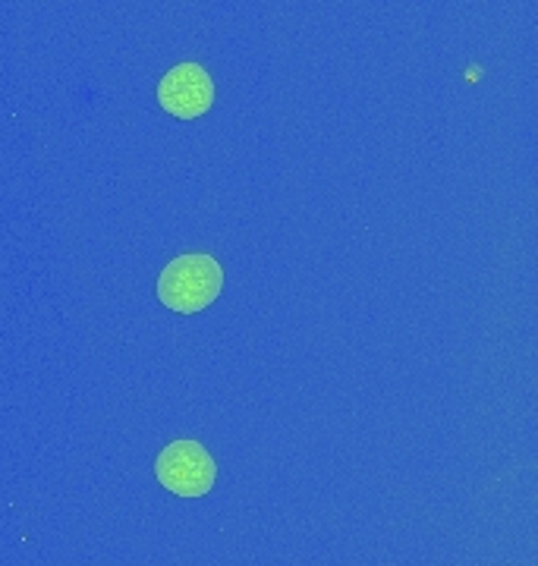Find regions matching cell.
Segmentation results:
<instances>
[{
  "instance_id": "obj_3",
  "label": "cell",
  "mask_w": 538,
  "mask_h": 566,
  "mask_svg": "<svg viewBox=\"0 0 538 566\" xmlns=\"http://www.w3.org/2000/svg\"><path fill=\"white\" fill-rule=\"evenodd\" d=\"M158 102L167 114H174L179 120H193L211 111L215 82L201 63H177L158 82Z\"/></svg>"
},
{
  "instance_id": "obj_2",
  "label": "cell",
  "mask_w": 538,
  "mask_h": 566,
  "mask_svg": "<svg viewBox=\"0 0 538 566\" xmlns=\"http://www.w3.org/2000/svg\"><path fill=\"white\" fill-rule=\"evenodd\" d=\"M155 475L177 497H205L215 488L218 465L199 441H170L155 460Z\"/></svg>"
},
{
  "instance_id": "obj_1",
  "label": "cell",
  "mask_w": 538,
  "mask_h": 566,
  "mask_svg": "<svg viewBox=\"0 0 538 566\" xmlns=\"http://www.w3.org/2000/svg\"><path fill=\"white\" fill-rule=\"evenodd\" d=\"M224 290V268L215 255L186 252L161 271L158 300L177 315H196L215 303Z\"/></svg>"
}]
</instances>
